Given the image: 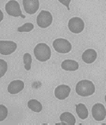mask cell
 Here are the masks:
<instances>
[{"instance_id": "obj_17", "label": "cell", "mask_w": 106, "mask_h": 125, "mask_svg": "<svg viewBox=\"0 0 106 125\" xmlns=\"http://www.w3.org/2000/svg\"><path fill=\"white\" fill-rule=\"evenodd\" d=\"M23 63H24V68L26 71H29L31 69V65H32V56L30 53H26L23 55Z\"/></svg>"}, {"instance_id": "obj_8", "label": "cell", "mask_w": 106, "mask_h": 125, "mask_svg": "<svg viewBox=\"0 0 106 125\" xmlns=\"http://www.w3.org/2000/svg\"><path fill=\"white\" fill-rule=\"evenodd\" d=\"M92 113L93 118L97 122L103 121L106 116V109L103 104L97 103L92 106Z\"/></svg>"}, {"instance_id": "obj_22", "label": "cell", "mask_w": 106, "mask_h": 125, "mask_svg": "<svg viewBox=\"0 0 106 125\" xmlns=\"http://www.w3.org/2000/svg\"><path fill=\"white\" fill-rule=\"evenodd\" d=\"M3 19H4V14H3L2 10H0V22H1V21H3Z\"/></svg>"}, {"instance_id": "obj_12", "label": "cell", "mask_w": 106, "mask_h": 125, "mask_svg": "<svg viewBox=\"0 0 106 125\" xmlns=\"http://www.w3.org/2000/svg\"><path fill=\"white\" fill-rule=\"evenodd\" d=\"M97 56V53L95 51V49L88 48V49H86L82 53V60L86 64H92V63H93L96 61Z\"/></svg>"}, {"instance_id": "obj_20", "label": "cell", "mask_w": 106, "mask_h": 125, "mask_svg": "<svg viewBox=\"0 0 106 125\" xmlns=\"http://www.w3.org/2000/svg\"><path fill=\"white\" fill-rule=\"evenodd\" d=\"M8 116V109L4 105L0 104V122L4 121Z\"/></svg>"}, {"instance_id": "obj_16", "label": "cell", "mask_w": 106, "mask_h": 125, "mask_svg": "<svg viewBox=\"0 0 106 125\" xmlns=\"http://www.w3.org/2000/svg\"><path fill=\"white\" fill-rule=\"evenodd\" d=\"M28 107L34 112H41L42 110V104L36 99H31L28 102Z\"/></svg>"}, {"instance_id": "obj_21", "label": "cell", "mask_w": 106, "mask_h": 125, "mask_svg": "<svg viewBox=\"0 0 106 125\" xmlns=\"http://www.w3.org/2000/svg\"><path fill=\"white\" fill-rule=\"evenodd\" d=\"M59 2L61 3V4H63V5H65L66 8H67V10H69L70 8H69V4H70V2H71V0H58Z\"/></svg>"}, {"instance_id": "obj_10", "label": "cell", "mask_w": 106, "mask_h": 125, "mask_svg": "<svg viewBox=\"0 0 106 125\" xmlns=\"http://www.w3.org/2000/svg\"><path fill=\"white\" fill-rule=\"evenodd\" d=\"M70 92H71L70 86L66 85H60L55 88L54 96L59 100H64L70 95Z\"/></svg>"}, {"instance_id": "obj_19", "label": "cell", "mask_w": 106, "mask_h": 125, "mask_svg": "<svg viewBox=\"0 0 106 125\" xmlns=\"http://www.w3.org/2000/svg\"><path fill=\"white\" fill-rule=\"evenodd\" d=\"M8 69V65L5 61L0 59V78H2L6 73Z\"/></svg>"}, {"instance_id": "obj_18", "label": "cell", "mask_w": 106, "mask_h": 125, "mask_svg": "<svg viewBox=\"0 0 106 125\" xmlns=\"http://www.w3.org/2000/svg\"><path fill=\"white\" fill-rule=\"evenodd\" d=\"M34 29V24L31 23V22H26L25 24H23L22 26L19 27L17 29L18 32H21V33H23V32H30L32 31Z\"/></svg>"}, {"instance_id": "obj_7", "label": "cell", "mask_w": 106, "mask_h": 125, "mask_svg": "<svg viewBox=\"0 0 106 125\" xmlns=\"http://www.w3.org/2000/svg\"><path fill=\"white\" fill-rule=\"evenodd\" d=\"M17 48V45L12 41H0V53L2 55H10Z\"/></svg>"}, {"instance_id": "obj_11", "label": "cell", "mask_w": 106, "mask_h": 125, "mask_svg": "<svg viewBox=\"0 0 106 125\" xmlns=\"http://www.w3.org/2000/svg\"><path fill=\"white\" fill-rule=\"evenodd\" d=\"M24 88V82L22 80H13L8 85V92L11 94H17Z\"/></svg>"}, {"instance_id": "obj_4", "label": "cell", "mask_w": 106, "mask_h": 125, "mask_svg": "<svg viewBox=\"0 0 106 125\" xmlns=\"http://www.w3.org/2000/svg\"><path fill=\"white\" fill-rule=\"evenodd\" d=\"M37 25L42 29H46L49 27L53 22V16L49 11L42 10L36 18Z\"/></svg>"}, {"instance_id": "obj_1", "label": "cell", "mask_w": 106, "mask_h": 125, "mask_svg": "<svg viewBox=\"0 0 106 125\" xmlns=\"http://www.w3.org/2000/svg\"><path fill=\"white\" fill-rule=\"evenodd\" d=\"M76 93L81 97H89L95 92V85L91 80H80L76 85Z\"/></svg>"}, {"instance_id": "obj_6", "label": "cell", "mask_w": 106, "mask_h": 125, "mask_svg": "<svg viewBox=\"0 0 106 125\" xmlns=\"http://www.w3.org/2000/svg\"><path fill=\"white\" fill-rule=\"evenodd\" d=\"M68 29L73 34H79L84 30L85 22L80 17H73L68 22Z\"/></svg>"}, {"instance_id": "obj_2", "label": "cell", "mask_w": 106, "mask_h": 125, "mask_svg": "<svg viewBox=\"0 0 106 125\" xmlns=\"http://www.w3.org/2000/svg\"><path fill=\"white\" fill-rule=\"evenodd\" d=\"M34 54L37 61L45 62L51 58V49L46 43H39L34 48Z\"/></svg>"}, {"instance_id": "obj_3", "label": "cell", "mask_w": 106, "mask_h": 125, "mask_svg": "<svg viewBox=\"0 0 106 125\" xmlns=\"http://www.w3.org/2000/svg\"><path fill=\"white\" fill-rule=\"evenodd\" d=\"M53 47L55 51L60 53H67L72 50V44L70 42L63 38L55 39L53 42Z\"/></svg>"}, {"instance_id": "obj_13", "label": "cell", "mask_w": 106, "mask_h": 125, "mask_svg": "<svg viewBox=\"0 0 106 125\" xmlns=\"http://www.w3.org/2000/svg\"><path fill=\"white\" fill-rule=\"evenodd\" d=\"M79 66V63L73 60H66L61 63V68L65 71H76Z\"/></svg>"}, {"instance_id": "obj_5", "label": "cell", "mask_w": 106, "mask_h": 125, "mask_svg": "<svg viewBox=\"0 0 106 125\" xmlns=\"http://www.w3.org/2000/svg\"><path fill=\"white\" fill-rule=\"evenodd\" d=\"M5 10L10 16L15 17H22V18H24V16L22 15L20 4L16 0H10L9 2H7V4H5Z\"/></svg>"}, {"instance_id": "obj_23", "label": "cell", "mask_w": 106, "mask_h": 125, "mask_svg": "<svg viewBox=\"0 0 106 125\" xmlns=\"http://www.w3.org/2000/svg\"><path fill=\"white\" fill-rule=\"evenodd\" d=\"M105 103H106V95H105Z\"/></svg>"}, {"instance_id": "obj_9", "label": "cell", "mask_w": 106, "mask_h": 125, "mask_svg": "<svg viewBox=\"0 0 106 125\" xmlns=\"http://www.w3.org/2000/svg\"><path fill=\"white\" fill-rule=\"evenodd\" d=\"M22 4L26 13L29 15H34L40 7L39 0H22Z\"/></svg>"}, {"instance_id": "obj_15", "label": "cell", "mask_w": 106, "mask_h": 125, "mask_svg": "<svg viewBox=\"0 0 106 125\" xmlns=\"http://www.w3.org/2000/svg\"><path fill=\"white\" fill-rule=\"evenodd\" d=\"M76 113L79 116V117L82 120L86 119L88 117V116H89L88 110L84 104H76Z\"/></svg>"}, {"instance_id": "obj_14", "label": "cell", "mask_w": 106, "mask_h": 125, "mask_svg": "<svg viewBox=\"0 0 106 125\" xmlns=\"http://www.w3.org/2000/svg\"><path fill=\"white\" fill-rule=\"evenodd\" d=\"M60 119L61 121V123H60V124L61 125H65V124L73 125L76 123V119H75L74 116L70 112H63L62 114L60 115Z\"/></svg>"}]
</instances>
